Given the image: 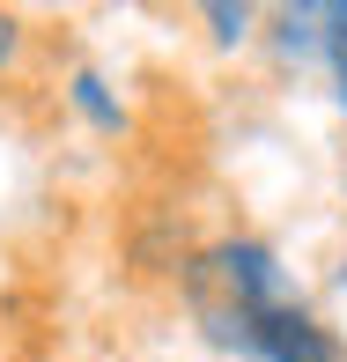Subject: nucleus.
Here are the masks:
<instances>
[{
	"label": "nucleus",
	"instance_id": "7ed1b4c3",
	"mask_svg": "<svg viewBox=\"0 0 347 362\" xmlns=\"http://www.w3.org/2000/svg\"><path fill=\"white\" fill-rule=\"evenodd\" d=\"M325 59L340 74V104H347V8H325Z\"/></svg>",
	"mask_w": 347,
	"mask_h": 362
},
{
	"label": "nucleus",
	"instance_id": "f03ea898",
	"mask_svg": "<svg viewBox=\"0 0 347 362\" xmlns=\"http://www.w3.org/2000/svg\"><path fill=\"white\" fill-rule=\"evenodd\" d=\"M252 355H259V362H340V348L325 340V325H310L303 303H281L274 318H259Z\"/></svg>",
	"mask_w": 347,
	"mask_h": 362
},
{
	"label": "nucleus",
	"instance_id": "20e7f679",
	"mask_svg": "<svg viewBox=\"0 0 347 362\" xmlns=\"http://www.w3.org/2000/svg\"><path fill=\"white\" fill-rule=\"evenodd\" d=\"M74 104L89 111L96 126H119V104H111V96H104V81H96V74H81V81H74Z\"/></svg>",
	"mask_w": 347,
	"mask_h": 362
},
{
	"label": "nucleus",
	"instance_id": "f257e3e1",
	"mask_svg": "<svg viewBox=\"0 0 347 362\" xmlns=\"http://www.w3.org/2000/svg\"><path fill=\"white\" fill-rule=\"evenodd\" d=\"M281 303H295L288 281H281V267H274V252L266 244H214V252L192 267V310H200V325L222 348H244L252 355V333H259V318H274Z\"/></svg>",
	"mask_w": 347,
	"mask_h": 362
},
{
	"label": "nucleus",
	"instance_id": "423d86ee",
	"mask_svg": "<svg viewBox=\"0 0 347 362\" xmlns=\"http://www.w3.org/2000/svg\"><path fill=\"white\" fill-rule=\"evenodd\" d=\"M15 45H23V23H15V15H0V67L15 59Z\"/></svg>",
	"mask_w": 347,
	"mask_h": 362
},
{
	"label": "nucleus",
	"instance_id": "39448f33",
	"mask_svg": "<svg viewBox=\"0 0 347 362\" xmlns=\"http://www.w3.org/2000/svg\"><path fill=\"white\" fill-rule=\"evenodd\" d=\"M207 23H222V37H244V23H252V15H244V8H207Z\"/></svg>",
	"mask_w": 347,
	"mask_h": 362
}]
</instances>
